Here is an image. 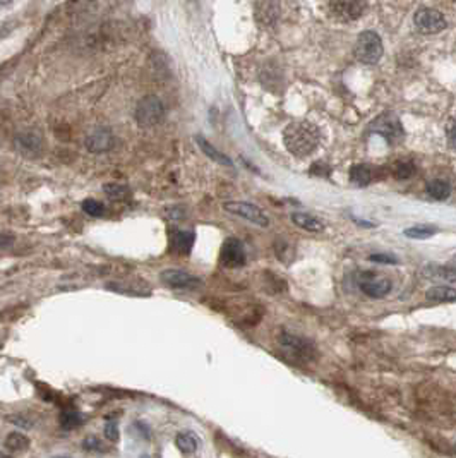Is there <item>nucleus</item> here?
I'll return each mask as SVG.
<instances>
[{
  "instance_id": "1",
  "label": "nucleus",
  "mask_w": 456,
  "mask_h": 458,
  "mask_svg": "<svg viewBox=\"0 0 456 458\" xmlns=\"http://www.w3.org/2000/svg\"><path fill=\"white\" fill-rule=\"evenodd\" d=\"M319 129L307 120L290 122L283 131V143L288 153L297 158H304L319 146Z\"/></svg>"
},
{
  "instance_id": "2",
  "label": "nucleus",
  "mask_w": 456,
  "mask_h": 458,
  "mask_svg": "<svg viewBox=\"0 0 456 458\" xmlns=\"http://www.w3.org/2000/svg\"><path fill=\"white\" fill-rule=\"evenodd\" d=\"M278 342H280L283 354H287L288 361L309 362L316 357L314 345L309 340L301 338V336L292 335V333H281Z\"/></svg>"
},
{
  "instance_id": "3",
  "label": "nucleus",
  "mask_w": 456,
  "mask_h": 458,
  "mask_svg": "<svg viewBox=\"0 0 456 458\" xmlns=\"http://www.w3.org/2000/svg\"><path fill=\"white\" fill-rule=\"evenodd\" d=\"M134 117H136V122L139 126L144 127V129L155 127L165 117V106H163L158 97H153V95L151 97H144L137 103Z\"/></svg>"
},
{
  "instance_id": "4",
  "label": "nucleus",
  "mask_w": 456,
  "mask_h": 458,
  "mask_svg": "<svg viewBox=\"0 0 456 458\" xmlns=\"http://www.w3.org/2000/svg\"><path fill=\"white\" fill-rule=\"evenodd\" d=\"M359 289L365 294L370 299H383L393 289V283L388 276L379 275L374 271H362L357 276Z\"/></svg>"
},
{
  "instance_id": "5",
  "label": "nucleus",
  "mask_w": 456,
  "mask_h": 458,
  "mask_svg": "<svg viewBox=\"0 0 456 458\" xmlns=\"http://www.w3.org/2000/svg\"><path fill=\"white\" fill-rule=\"evenodd\" d=\"M355 57L362 64H376L383 57V44L381 38L372 31H365L357 38V44L354 48Z\"/></svg>"
},
{
  "instance_id": "6",
  "label": "nucleus",
  "mask_w": 456,
  "mask_h": 458,
  "mask_svg": "<svg viewBox=\"0 0 456 458\" xmlns=\"http://www.w3.org/2000/svg\"><path fill=\"white\" fill-rule=\"evenodd\" d=\"M223 209H225L227 213H230V215L240 216V218L247 220V222L254 223V225L258 227H263V229L269 227V223H272L269 222V216L266 215L259 206L252 203H244V201H225V203H223Z\"/></svg>"
},
{
  "instance_id": "7",
  "label": "nucleus",
  "mask_w": 456,
  "mask_h": 458,
  "mask_svg": "<svg viewBox=\"0 0 456 458\" xmlns=\"http://www.w3.org/2000/svg\"><path fill=\"white\" fill-rule=\"evenodd\" d=\"M413 24H415L417 31L422 35H436L446 28V19L443 14L436 9H420L417 10L415 17H413Z\"/></svg>"
},
{
  "instance_id": "8",
  "label": "nucleus",
  "mask_w": 456,
  "mask_h": 458,
  "mask_svg": "<svg viewBox=\"0 0 456 458\" xmlns=\"http://www.w3.org/2000/svg\"><path fill=\"white\" fill-rule=\"evenodd\" d=\"M370 129H372V133L381 134L391 144L400 143L401 137H403V127H401L400 119L393 113H384V115L377 117L370 126Z\"/></svg>"
},
{
  "instance_id": "9",
  "label": "nucleus",
  "mask_w": 456,
  "mask_h": 458,
  "mask_svg": "<svg viewBox=\"0 0 456 458\" xmlns=\"http://www.w3.org/2000/svg\"><path fill=\"white\" fill-rule=\"evenodd\" d=\"M160 278L167 287L173 290H196L202 285L201 278L184 271V269L169 268L160 273Z\"/></svg>"
},
{
  "instance_id": "10",
  "label": "nucleus",
  "mask_w": 456,
  "mask_h": 458,
  "mask_svg": "<svg viewBox=\"0 0 456 458\" xmlns=\"http://www.w3.org/2000/svg\"><path fill=\"white\" fill-rule=\"evenodd\" d=\"M247 261L244 244L237 237H228L220 249V265L223 268H242Z\"/></svg>"
},
{
  "instance_id": "11",
  "label": "nucleus",
  "mask_w": 456,
  "mask_h": 458,
  "mask_svg": "<svg viewBox=\"0 0 456 458\" xmlns=\"http://www.w3.org/2000/svg\"><path fill=\"white\" fill-rule=\"evenodd\" d=\"M330 10L340 21L359 19L365 10V0H330Z\"/></svg>"
},
{
  "instance_id": "12",
  "label": "nucleus",
  "mask_w": 456,
  "mask_h": 458,
  "mask_svg": "<svg viewBox=\"0 0 456 458\" xmlns=\"http://www.w3.org/2000/svg\"><path fill=\"white\" fill-rule=\"evenodd\" d=\"M115 144V137H113L112 131L108 127H98L95 129L90 136L86 137L84 141V146L90 153H95V155H102V153L110 151Z\"/></svg>"
},
{
  "instance_id": "13",
  "label": "nucleus",
  "mask_w": 456,
  "mask_h": 458,
  "mask_svg": "<svg viewBox=\"0 0 456 458\" xmlns=\"http://www.w3.org/2000/svg\"><path fill=\"white\" fill-rule=\"evenodd\" d=\"M41 136L35 131H28V133H21L14 137V148L17 153L28 158H35L41 153Z\"/></svg>"
},
{
  "instance_id": "14",
  "label": "nucleus",
  "mask_w": 456,
  "mask_h": 458,
  "mask_svg": "<svg viewBox=\"0 0 456 458\" xmlns=\"http://www.w3.org/2000/svg\"><path fill=\"white\" fill-rule=\"evenodd\" d=\"M280 16V3L276 0H259L256 3V21L261 26L272 28Z\"/></svg>"
},
{
  "instance_id": "15",
  "label": "nucleus",
  "mask_w": 456,
  "mask_h": 458,
  "mask_svg": "<svg viewBox=\"0 0 456 458\" xmlns=\"http://www.w3.org/2000/svg\"><path fill=\"white\" fill-rule=\"evenodd\" d=\"M422 275L429 280H443V282H456V268L446 265H426Z\"/></svg>"
},
{
  "instance_id": "16",
  "label": "nucleus",
  "mask_w": 456,
  "mask_h": 458,
  "mask_svg": "<svg viewBox=\"0 0 456 458\" xmlns=\"http://www.w3.org/2000/svg\"><path fill=\"white\" fill-rule=\"evenodd\" d=\"M196 143H198L199 150L205 153L209 160L216 162L218 165H225V166H234V162L225 155V153L218 151L208 140H205L202 136H196Z\"/></svg>"
},
{
  "instance_id": "17",
  "label": "nucleus",
  "mask_w": 456,
  "mask_h": 458,
  "mask_svg": "<svg viewBox=\"0 0 456 458\" xmlns=\"http://www.w3.org/2000/svg\"><path fill=\"white\" fill-rule=\"evenodd\" d=\"M175 445L184 455H194V453H198L201 441L192 431H180L175 436Z\"/></svg>"
},
{
  "instance_id": "18",
  "label": "nucleus",
  "mask_w": 456,
  "mask_h": 458,
  "mask_svg": "<svg viewBox=\"0 0 456 458\" xmlns=\"http://www.w3.org/2000/svg\"><path fill=\"white\" fill-rule=\"evenodd\" d=\"M292 222H294L298 229L309 230V232H321V230H324V223L321 222L319 218L304 211L292 213Z\"/></svg>"
},
{
  "instance_id": "19",
  "label": "nucleus",
  "mask_w": 456,
  "mask_h": 458,
  "mask_svg": "<svg viewBox=\"0 0 456 458\" xmlns=\"http://www.w3.org/2000/svg\"><path fill=\"white\" fill-rule=\"evenodd\" d=\"M194 240H196L194 232H191V230H179V232L173 236L172 242H173V247H175L177 253L182 254V256H187V254H191L192 246H194Z\"/></svg>"
},
{
  "instance_id": "20",
  "label": "nucleus",
  "mask_w": 456,
  "mask_h": 458,
  "mask_svg": "<svg viewBox=\"0 0 456 458\" xmlns=\"http://www.w3.org/2000/svg\"><path fill=\"white\" fill-rule=\"evenodd\" d=\"M426 299L430 300V303H455L456 289H451L448 285L433 287L426 292Z\"/></svg>"
},
{
  "instance_id": "21",
  "label": "nucleus",
  "mask_w": 456,
  "mask_h": 458,
  "mask_svg": "<svg viewBox=\"0 0 456 458\" xmlns=\"http://www.w3.org/2000/svg\"><path fill=\"white\" fill-rule=\"evenodd\" d=\"M427 193L430 198L437 201H444L450 198L451 194V186L443 179H434L430 182H427Z\"/></svg>"
},
{
  "instance_id": "22",
  "label": "nucleus",
  "mask_w": 456,
  "mask_h": 458,
  "mask_svg": "<svg viewBox=\"0 0 456 458\" xmlns=\"http://www.w3.org/2000/svg\"><path fill=\"white\" fill-rule=\"evenodd\" d=\"M30 438H28L24 432H19V431H14L10 432L9 436L6 438V448L10 450V452L17 453V452H24V450L30 448Z\"/></svg>"
},
{
  "instance_id": "23",
  "label": "nucleus",
  "mask_w": 456,
  "mask_h": 458,
  "mask_svg": "<svg viewBox=\"0 0 456 458\" xmlns=\"http://www.w3.org/2000/svg\"><path fill=\"white\" fill-rule=\"evenodd\" d=\"M372 180V170L367 165H354L350 170V182L357 187L369 186Z\"/></svg>"
},
{
  "instance_id": "24",
  "label": "nucleus",
  "mask_w": 456,
  "mask_h": 458,
  "mask_svg": "<svg viewBox=\"0 0 456 458\" xmlns=\"http://www.w3.org/2000/svg\"><path fill=\"white\" fill-rule=\"evenodd\" d=\"M439 232L437 230V227L434 225H413L410 229L405 230V236L410 237V239H419V240H424V239H429V237L436 236V233Z\"/></svg>"
},
{
  "instance_id": "25",
  "label": "nucleus",
  "mask_w": 456,
  "mask_h": 458,
  "mask_svg": "<svg viewBox=\"0 0 456 458\" xmlns=\"http://www.w3.org/2000/svg\"><path fill=\"white\" fill-rule=\"evenodd\" d=\"M103 193H105L108 198H112V200L119 201V200H124V198L129 196L131 191L126 184L106 182V184H103Z\"/></svg>"
},
{
  "instance_id": "26",
  "label": "nucleus",
  "mask_w": 456,
  "mask_h": 458,
  "mask_svg": "<svg viewBox=\"0 0 456 458\" xmlns=\"http://www.w3.org/2000/svg\"><path fill=\"white\" fill-rule=\"evenodd\" d=\"M81 208H83V211L86 213V215L95 216V218H102L106 213L105 204L96 200H84L83 203H81Z\"/></svg>"
},
{
  "instance_id": "27",
  "label": "nucleus",
  "mask_w": 456,
  "mask_h": 458,
  "mask_svg": "<svg viewBox=\"0 0 456 458\" xmlns=\"http://www.w3.org/2000/svg\"><path fill=\"white\" fill-rule=\"evenodd\" d=\"M393 173L398 180L410 179L413 173H415V166H413V163H410V162H401L395 166Z\"/></svg>"
},
{
  "instance_id": "28",
  "label": "nucleus",
  "mask_w": 456,
  "mask_h": 458,
  "mask_svg": "<svg viewBox=\"0 0 456 458\" xmlns=\"http://www.w3.org/2000/svg\"><path fill=\"white\" fill-rule=\"evenodd\" d=\"M83 448L86 450V452H103V445L102 441H99L98 438H95V436H88V438H84L83 441Z\"/></svg>"
},
{
  "instance_id": "29",
  "label": "nucleus",
  "mask_w": 456,
  "mask_h": 458,
  "mask_svg": "<svg viewBox=\"0 0 456 458\" xmlns=\"http://www.w3.org/2000/svg\"><path fill=\"white\" fill-rule=\"evenodd\" d=\"M369 259H370V261H374V263H383V265H397V263H398L397 256H393V254H390V253L370 254Z\"/></svg>"
},
{
  "instance_id": "30",
  "label": "nucleus",
  "mask_w": 456,
  "mask_h": 458,
  "mask_svg": "<svg viewBox=\"0 0 456 458\" xmlns=\"http://www.w3.org/2000/svg\"><path fill=\"white\" fill-rule=\"evenodd\" d=\"M105 436L108 438V441H117V439H119V426H117V421L106 422Z\"/></svg>"
},
{
  "instance_id": "31",
  "label": "nucleus",
  "mask_w": 456,
  "mask_h": 458,
  "mask_svg": "<svg viewBox=\"0 0 456 458\" xmlns=\"http://www.w3.org/2000/svg\"><path fill=\"white\" fill-rule=\"evenodd\" d=\"M62 428L66 429H70L74 428V426H77L81 422V417L77 414H73V412H67V414L62 415Z\"/></svg>"
},
{
  "instance_id": "32",
  "label": "nucleus",
  "mask_w": 456,
  "mask_h": 458,
  "mask_svg": "<svg viewBox=\"0 0 456 458\" xmlns=\"http://www.w3.org/2000/svg\"><path fill=\"white\" fill-rule=\"evenodd\" d=\"M12 246H14V236H10V233H6V232H0V253H2V251L10 249Z\"/></svg>"
},
{
  "instance_id": "33",
  "label": "nucleus",
  "mask_w": 456,
  "mask_h": 458,
  "mask_svg": "<svg viewBox=\"0 0 456 458\" xmlns=\"http://www.w3.org/2000/svg\"><path fill=\"white\" fill-rule=\"evenodd\" d=\"M283 254H288L290 256V259H294V251H292V246L290 244H285V242H280L276 244V256L278 258H283Z\"/></svg>"
},
{
  "instance_id": "34",
  "label": "nucleus",
  "mask_w": 456,
  "mask_h": 458,
  "mask_svg": "<svg viewBox=\"0 0 456 458\" xmlns=\"http://www.w3.org/2000/svg\"><path fill=\"white\" fill-rule=\"evenodd\" d=\"M448 141H450V146L456 150V122L448 131Z\"/></svg>"
},
{
  "instance_id": "35",
  "label": "nucleus",
  "mask_w": 456,
  "mask_h": 458,
  "mask_svg": "<svg viewBox=\"0 0 456 458\" xmlns=\"http://www.w3.org/2000/svg\"><path fill=\"white\" fill-rule=\"evenodd\" d=\"M455 452H456V445H455Z\"/></svg>"
}]
</instances>
